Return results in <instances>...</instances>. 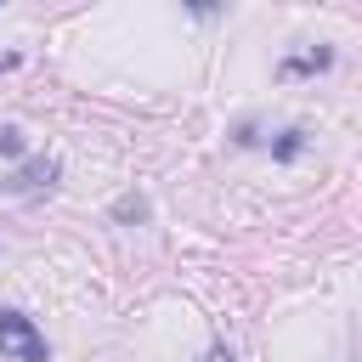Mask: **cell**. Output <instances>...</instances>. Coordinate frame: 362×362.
Masks as SVG:
<instances>
[{
  "label": "cell",
  "mask_w": 362,
  "mask_h": 362,
  "mask_svg": "<svg viewBox=\"0 0 362 362\" xmlns=\"http://www.w3.org/2000/svg\"><path fill=\"white\" fill-rule=\"evenodd\" d=\"M23 147H28V136L17 124H0V158H23Z\"/></svg>",
  "instance_id": "cell-6"
},
{
  "label": "cell",
  "mask_w": 362,
  "mask_h": 362,
  "mask_svg": "<svg viewBox=\"0 0 362 362\" xmlns=\"http://www.w3.org/2000/svg\"><path fill=\"white\" fill-rule=\"evenodd\" d=\"M204 362H232V351H226V345H209V351H204Z\"/></svg>",
  "instance_id": "cell-7"
},
{
  "label": "cell",
  "mask_w": 362,
  "mask_h": 362,
  "mask_svg": "<svg viewBox=\"0 0 362 362\" xmlns=\"http://www.w3.org/2000/svg\"><path fill=\"white\" fill-rule=\"evenodd\" d=\"M57 170H62V164L40 153V158H28V164H17V170H11V175H6L0 187H6V192H34V187H51V181H57Z\"/></svg>",
  "instance_id": "cell-2"
},
{
  "label": "cell",
  "mask_w": 362,
  "mask_h": 362,
  "mask_svg": "<svg viewBox=\"0 0 362 362\" xmlns=\"http://www.w3.org/2000/svg\"><path fill=\"white\" fill-rule=\"evenodd\" d=\"M6 68H17V57H11V51H0V74H6Z\"/></svg>",
  "instance_id": "cell-8"
},
{
  "label": "cell",
  "mask_w": 362,
  "mask_h": 362,
  "mask_svg": "<svg viewBox=\"0 0 362 362\" xmlns=\"http://www.w3.org/2000/svg\"><path fill=\"white\" fill-rule=\"evenodd\" d=\"M0 356H6V362H45L51 345H45V334L34 328V317L0 311Z\"/></svg>",
  "instance_id": "cell-1"
},
{
  "label": "cell",
  "mask_w": 362,
  "mask_h": 362,
  "mask_svg": "<svg viewBox=\"0 0 362 362\" xmlns=\"http://www.w3.org/2000/svg\"><path fill=\"white\" fill-rule=\"evenodd\" d=\"M328 62H334V51H305V57H288L283 74H311V68H328Z\"/></svg>",
  "instance_id": "cell-4"
},
{
  "label": "cell",
  "mask_w": 362,
  "mask_h": 362,
  "mask_svg": "<svg viewBox=\"0 0 362 362\" xmlns=\"http://www.w3.org/2000/svg\"><path fill=\"white\" fill-rule=\"evenodd\" d=\"M113 215H119V221H147V198H141V192H124V198L113 204Z\"/></svg>",
  "instance_id": "cell-5"
},
{
  "label": "cell",
  "mask_w": 362,
  "mask_h": 362,
  "mask_svg": "<svg viewBox=\"0 0 362 362\" xmlns=\"http://www.w3.org/2000/svg\"><path fill=\"white\" fill-rule=\"evenodd\" d=\"M300 153H305V130H300V124H288V130L272 141V158H283V164H288V158H300Z\"/></svg>",
  "instance_id": "cell-3"
}]
</instances>
